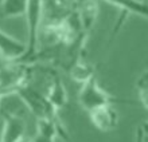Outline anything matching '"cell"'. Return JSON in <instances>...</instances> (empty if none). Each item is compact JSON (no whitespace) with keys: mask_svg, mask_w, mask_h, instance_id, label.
I'll return each instance as SVG.
<instances>
[{"mask_svg":"<svg viewBox=\"0 0 148 142\" xmlns=\"http://www.w3.org/2000/svg\"><path fill=\"white\" fill-rule=\"evenodd\" d=\"M43 10H45V0H28L27 11L24 15L27 20V42L24 44L23 55L19 59H16L18 62L30 65L38 58Z\"/></svg>","mask_w":148,"mask_h":142,"instance_id":"obj_1","label":"cell"},{"mask_svg":"<svg viewBox=\"0 0 148 142\" xmlns=\"http://www.w3.org/2000/svg\"><path fill=\"white\" fill-rule=\"evenodd\" d=\"M30 65L18 60H5L0 65V90L5 95L16 94L22 87L30 83Z\"/></svg>","mask_w":148,"mask_h":142,"instance_id":"obj_2","label":"cell"},{"mask_svg":"<svg viewBox=\"0 0 148 142\" xmlns=\"http://www.w3.org/2000/svg\"><path fill=\"white\" fill-rule=\"evenodd\" d=\"M27 109L32 113V115L36 118V121L40 119H57L58 118V110L51 105V102L47 99L45 92L38 91L34 88L30 83L22 87L19 91L16 92Z\"/></svg>","mask_w":148,"mask_h":142,"instance_id":"obj_3","label":"cell"},{"mask_svg":"<svg viewBox=\"0 0 148 142\" xmlns=\"http://www.w3.org/2000/svg\"><path fill=\"white\" fill-rule=\"evenodd\" d=\"M113 101L114 98L98 83L96 75L81 83V88L78 92V102L86 113L105 105L113 103Z\"/></svg>","mask_w":148,"mask_h":142,"instance_id":"obj_4","label":"cell"},{"mask_svg":"<svg viewBox=\"0 0 148 142\" xmlns=\"http://www.w3.org/2000/svg\"><path fill=\"white\" fill-rule=\"evenodd\" d=\"M93 126L102 133H109L114 130L120 122V115L114 109L113 103L97 107L88 113Z\"/></svg>","mask_w":148,"mask_h":142,"instance_id":"obj_5","label":"cell"},{"mask_svg":"<svg viewBox=\"0 0 148 142\" xmlns=\"http://www.w3.org/2000/svg\"><path fill=\"white\" fill-rule=\"evenodd\" d=\"M26 138V123L18 114H8L4 118L0 142H20Z\"/></svg>","mask_w":148,"mask_h":142,"instance_id":"obj_6","label":"cell"},{"mask_svg":"<svg viewBox=\"0 0 148 142\" xmlns=\"http://www.w3.org/2000/svg\"><path fill=\"white\" fill-rule=\"evenodd\" d=\"M58 135H65V129L59 119L36 121V134L31 142H55Z\"/></svg>","mask_w":148,"mask_h":142,"instance_id":"obj_7","label":"cell"},{"mask_svg":"<svg viewBox=\"0 0 148 142\" xmlns=\"http://www.w3.org/2000/svg\"><path fill=\"white\" fill-rule=\"evenodd\" d=\"M24 52V44L0 28V55L5 60H16Z\"/></svg>","mask_w":148,"mask_h":142,"instance_id":"obj_8","label":"cell"},{"mask_svg":"<svg viewBox=\"0 0 148 142\" xmlns=\"http://www.w3.org/2000/svg\"><path fill=\"white\" fill-rule=\"evenodd\" d=\"M47 81H49V86H47V91L45 92V95L51 102V105L57 110H59L67 102L66 88H65L62 81L59 79V77L57 74H51L50 77L47 78Z\"/></svg>","mask_w":148,"mask_h":142,"instance_id":"obj_9","label":"cell"},{"mask_svg":"<svg viewBox=\"0 0 148 142\" xmlns=\"http://www.w3.org/2000/svg\"><path fill=\"white\" fill-rule=\"evenodd\" d=\"M104 1L116 5L125 14H132L148 19V3L143 0H104Z\"/></svg>","mask_w":148,"mask_h":142,"instance_id":"obj_10","label":"cell"},{"mask_svg":"<svg viewBox=\"0 0 148 142\" xmlns=\"http://www.w3.org/2000/svg\"><path fill=\"white\" fill-rule=\"evenodd\" d=\"M28 0H1L0 16L4 19L24 16L27 11Z\"/></svg>","mask_w":148,"mask_h":142,"instance_id":"obj_11","label":"cell"},{"mask_svg":"<svg viewBox=\"0 0 148 142\" xmlns=\"http://www.w3.org/2000/svg\"><path fill=\"white\" fill-rule=\"evenodd\" d=\"M135 87H136L139 102L145 110H148V70H145L144 73H141L137 77Z\"/></svg>","mask_w":148,"mask_h":142,"instance_id":"obj_12","label":"cell"},{"mask_svg":"<svg viewBox=\"0 0 148 142\" xmlns=\"http://www.w3.org/2000/svg\"><path fill=\"white\" fill-rule=\"evenodd\" d=\"M135 135H136V137H135V142H145V139H147V137H145L144 131H143L140 125L136 127V134Z\"/></svg>","mask_w":148,"mask_h":142,"instance_id":"obj_13","label":"cell"},{"mask_svg":"<svg viewBox=\"0 0 148 142\" xmlns=\"http://www.w3.org/2000/svg\"><path fill=\"white\" fill-rule=\"evenodd\" d=\"M140 126H141V129H143V131H144L145 137L148 138V121H145V122L140 123Z\"/></svg>","mask_w":148,"mask_h":142,"instance_id":"obj_14","label":"cell"},{"mask_svg":"<svg viewBox=\"0 0 148 142\" xmlns=\"http://www.w3.org/2000/svg\"><path fill=\"white\" fill-rule=\"evenodd\" d=\"M20 142H31V139H30V138H27V137H26V138H24V139H22V141H20Z\"/></svg>","mask_w":148,"mask_h":142,"instance_id":"obj_15","label":"cell"}]
</instances>
